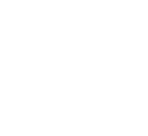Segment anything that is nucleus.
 Masks as SVG:
<instances>
[]
</instances>
